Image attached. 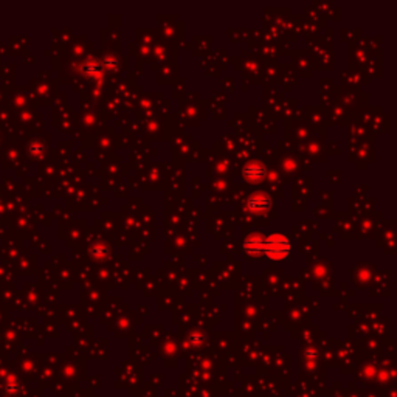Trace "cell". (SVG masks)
<instances>
[{
  "label": "cell",
  "instance_id": "obj_1",
  "mask_svg": "<svg viewBox=\"0 0 397 397\" xmlns=\"http://www.w3.org/2000/svg\"><path fill=\"white\" fill-rule=\"evenodd\" d=\"M290 241L284 234H270L266 237V244H264V253H266L273 261H281L290 255Z\"/></svg>",
  "mask_w": 397,
  "mask_h": 397
},
{
  "label": "cell",
  "instance_id": "obj_2",
  "mask_svg": "<svg viewBox=\"0 0 397 397\" xmlns=\"http://www.w3.org/2000/svg\"><path fill=\"white\" fill-rule=\"evenodd\" d=\"M270 206H272V198L266 193H255L253 196H250V198L247 200V208L255 214L266 213Z\"/></svg>",
  "mask_w": 397,
  "mask_h": 397
},
{
  "label": "cell",
  "instance_id": "obj_3",
  "mask_svg": "<svg viewBox=\"0 0 397 397\" xmlns=\"http://www.w3.org/2000/svg\"><path fill=\"white\" fill-rule=\"evenodd\" d=\"M242 176L247 182L250 183H259L266 179L267 176V169L262 163L259 162H250L248 165L244 166V171H242Z\"/></svg>",
  "mask_w": 397,
  "mask_h": 397
},
{
  "label": "cell",
  "instance_id": "obj_4",
  "mask_svg": "<svg viewBox=\"0 0 397 397\" xmlns=\"http://www.w3.org/2000/svg\"><path fill=\"white\" fill-rule=\"evenodd\" d=\"M264 244H266V237H262V234H251L247 237L244 248L250 255H261L264 253Z\"/></svg>",
  "mask_w": 397,
  "mask_h": 397
},
{
  "label": "cell",
  "instance_id": "obj_5",
  "mask_svg": "<svg viewBox=\"0 0 397 397\" xmlns=\"http://www.w3.org/2000/svg\"><path fill=\"white\" fill-rule=\"evenodd\" d=\"M92 255H94L97 259H105L110 255V250L105 245H95L92 248Z\"/></svg>",
  "mask_w": 397,
  "mask_h": 397
},
{
  "label": "cell",
  "instance_id": "obj_6",
  "mask_svg": "<svg viewBox=\"0 0 397 397\" xmlns=\"http://www.w3.org/2000/svg\"><path fill=\"white\" fill-rule=\"evenodd\" d=\"M86 72H87L89 76H92V75H98V73H99V65H98V64H95V65H90V64H89V67H86Z\"/></svg>",
  "mask_w": 397,
  "mask_h": 397
}]
</instances>
